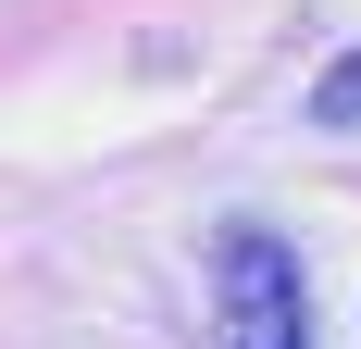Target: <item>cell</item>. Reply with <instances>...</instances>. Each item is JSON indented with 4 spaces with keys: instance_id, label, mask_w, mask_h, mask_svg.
I'll return each mask as SVG.
<instances>
[{
    "instance_id": "cell-2",
    "label": "cell",
    "mask_w": 361,
    "mask_h": 349,
    "mask_svg": "<svg viewBox=\"0 0 361 349\" xmlns=\"http://www.w3.org/2000/svg\"><path fill=\"white\" fill-rule=\"evenodd\" d=\"M312 125H349V138H361V50H349V63H324V88H312Z\"/></svg>"
},
{
    "instance_id": "cell-1",
    "label": "cell",
    "mask_w": 361,
    "mask_h": 349,
    "mask_svg": "<svg viewBox=\"0 0 361 349\" xmlns=\"http://www.w3.org/2000/svg\"><path fill=\"white\" fill-rule=\"evenodd\" d=\"M212 287H224V349H312V337H299V249L287 237L224 225Z\"/></svg>"
}]
</instances>
